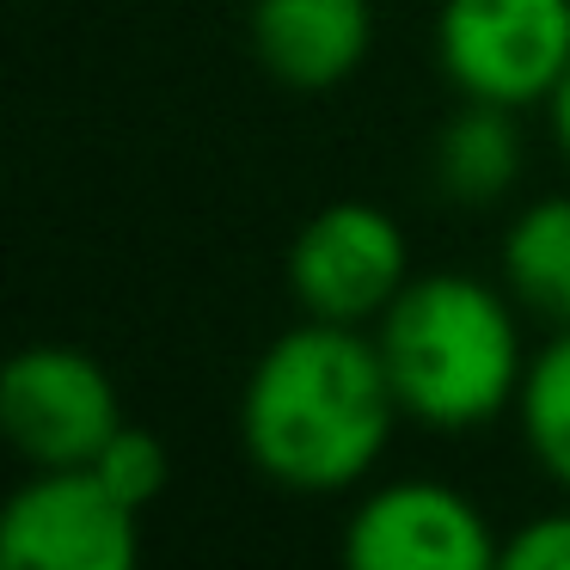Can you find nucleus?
<instances>
[{
  "label": "nucleus",
  "instance_id": "f257e3e1",
  "mask_svg": "<svg viewBox=\"0 0 570 570\" xmlns=\"http://www.w3.org/2000/svg\"><path fill=\"white\" fill-rule=\"evenodd\" d=\"M405 423L368 325L301 313L258 350L239 386V448L252 472L295 497H344L374 479Z\"/></svg>",
  "mask_w": 570,
  "mask_h": 570
},
{
  "label": "nucleus",
  "instance_id": "f03ea898",
  "mask_svg": "<svg viewBox=\"0 0 570 570\" xmlns=\"http://www.w3.org/2000/svg\"><path fill=\"white\" fill-rule=\"evenodd\" d=\"M405 423L472 435L515 411L528 374L521 301L479 271H417L368 325Z\"/></svg>",
  "mask_w": 570,
  "mask_h": 570
},
{
  "label": "nucleus",
  "instance_id": "7ed1b4c3",
  "mask_svg": "<svg viewBox=\"0 0 570 570\" xmlns=\"http://www.w3.org/2000/svg\"><path fill=\"white\" fill-rule=\"evenodd\" d=\"M435 68L460 99L546 105L570 68V0H442Z\"/></svg>",
  "mask_w": 570,
  "mask_h": 570
},
{
  "label": "nucleus",
  "instance_id": "20e7f679",
  "mask_svg": "<svg viewBox=\"0 0 570 570\" xmlns=\"http://www.w3.org/2000/svg\"><path fill=\"white\" fill-rule=\"evenodd\" d=\"M411 276L417 271L405 227L368 197H337L313 209L288 246V295L313 320L374 325Z\"/></svg>",
  "mask_w": 570,
  "mask_h": 570
},
{
  "label": "nucleus",
  "instance_id": "39448f33",
  "mask_svg": "<svg viewBox=\"0 0 570 570\" xmlns=\"http://www.w3.org/2000/svg\"><path fill=\"white\" fill-rule=\"evenodd\" d=\"M141 558V509L99 466H38L0 509L7 570H129Z\"/></svg>",
  "mask_w": 570,
  "mask_h": 570
},
{
  "label": "nucleus",
  "instance_id": "423d86ee",
  "mask_svg": "<svg viewBox=\"0 0 570 570\" xmlns=\"http://www.w3.org/2000/svg\"><path fill=\"white\" fill-rule=\"evenodd\" d=\"M0 430L31 466H87L124 430V399L99 356L31 344L0 368Z\"/></svg>",
  "mask_w": 570,
  "mask_h": 570
},
{
  "label": "nucleus",
  "instance_id": "0eeeda50",
  "mask_svg": "<svg viewBox=\"0 0 570 570\" xmlns=\"http://www.w3.org/2000/svg\"><path fill=\"white\" fill-rule=\"evenodd\" d=\"M337 546L356 570H491L503 558L491 515L442 479L368 484Z\"/></svg>",
  "mask_w": 570,
  "mask_h": 570
},
{
  "label": "nucleus",
  "instance_id": "6e6552de",
  "mask_svg": "<svg viewBox=\"0 0 570 570\" xmlns=\"http://www.w3.org/2000/svg\"><path fill=\"white\" fill-rule=\"evenodd\" d=\"M246 38L288 92H337L374 50V0H252Z\"/></svg>",
  "mask_w": 570,
  "mask_h": 570
},
{
  "label": "nucleus",
  "instance_id": "1a4fd4ad",
  "mask_svg": "<svg viewBox=\"0 0 570 570\" xmlns=\"http://www.w3.org/2000/svg\"><path fill=\"white\" fill-rule=\"evenodd\" d=\"M515 117L521 111H509V105L460 99V111L442 124V136H435V185L454 203L484 209V203L515 190L521 160H528V141H521Z\"/></svg>",
  "mask_w": 570,
  "mask_h": 570
},
{
  "label": "nucleus",
  "instance_id": "9d476101",
  "mask_svg": "<svg viewBox=\"0 0 570 570\" xmlns=\"http://www.w3.org/2000/svg\"><path fill=\"white\" fill-rule=\"evenodd\" d=\"M497 271H503V288L521 301L528 320H540L546 332L570 325V190L533 197L503 227Z\"/></svg>",
  "mask_w": 570,
  "mask_h": 570
},
{
  "label": "nucleus",
  "instance_id": "9b49d317",
  "mask_svg": "<svg viewBox=\"0 0 570 570\" xmlns=\"http://www.w3.org/2000/svg\"><path fill=\"white\" fill-rule=\"evenodd\" d=\"M515 430L528 442L533 466L570 497V325H552L546 344L528 356L515 393Z\"/></svg>",
  "mask_w": 570,
  "mask_h": 570
},
{
  "label": "nucleus",
  "instance_id": "f8f14e48",
  "mask_svg": "<svg viewBox=\"0 0 570 570\" xmlns=\"http://www.w3.org/2000/svg\"><path fill=\"white\" fill-rule=\"evenodd\" d=\"M92 466H99V479L136 509L160 503L166 484H173V454H166V442L148 430H136V423H124V430L92 454Z\"/></svg>",
  "mask_w": 570,
  "mask_h": 570
},
{
  "label": "nucleus",
  "instance_id": "ddd939ff",
  "mask_svg": "<svg viewBox=\"0 0 570 570\" xmlns=\"http://www.w3.org/2000/svg\"><path fill=\"white\" fill-rule=\"evenodd\" d=\"M503 570H570V503L528 515L515 533L503 540Z\"/></svg>",
  "mask_w": 570,
  "mask_h": 570
},
{
  "label": "nucleus",
  "instance_id": "4468645a",
  "mask_svg": "<svg viewBox=\"0 0 570 570\" xmlns=\"http://www.w3.org/2000/svg\"><path fill=\"white\" fill-rule=\"evenodd\" d=\"M546 117H552V141H558V154L570 160V68H564V80H558V92L546 99Z\"/></svg>",
  "mask_w": 570,
  "mask_h": 570
}]
</instances>
